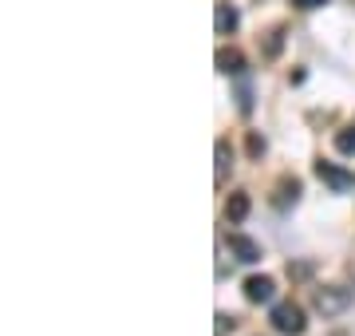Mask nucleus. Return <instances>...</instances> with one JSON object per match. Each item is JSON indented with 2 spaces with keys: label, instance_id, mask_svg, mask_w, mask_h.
Listing matches in <instances>:
<instances>
[{
  "label": "nucleus",
  "instance_id": "nucleus-1",
  "mask_svg": "<svg viewBox=\"0 0 355 336\" xmlns=\"http://www.w3.org/2000/svg\"><path fill=\"white\" fill-rule=\"evenodd\" d=\"M312 305H316L320 317H343V312L355 305V293L347 285H324V289H316Z\"/></svg>",
  "mask_w": 355,
  "mask_h": 336
},
{
  "label": "nucleus",
  "instance_id": "nucleus-2",
  "mask_svg": "<svg viewBox=\"0 0 355 336\" xmlns=\"http://www.w3.org/2000/svg\"><path fill=\"white\" fill-rule=\"evenodd\" d=\"M268 324H272L280 336H300V333L308 328L304 309H300L296 301H280V305H272V312H268Z\"/></svg>",
  "mask_w": 355,
  "mask_h": 336
},
{
  "label": "nucleus",
  "instance_id": "nucleus-3",
  "mask_svg": "<svg viewBox=\"0 0 355 336\" xmlns=\"http://www.w3.org/2000/svg\"><path fill=\"white\" fill-rule=\"evenodd\" d=\"M316 178L324 182L328 190H336V194H347V190L355 186V174H347V170L336 167V162H324V158L316 162Z\"/></svg>",
  "mask_w": 355,
  "mask_h": 336
},
{
  "label": "nucleus",
  "instance_id": "nucleus-4",
  "mask_svg": "<svg viewBox=\"0 0 355 336\" xmlns=\"http://www.w3.org/2000/svg\"><path fill=\"white\" fill-rule=\"evenodd\" d=\"M241 293H245V301L249 305H268L272 301V293H277V281L272 277H245V285H241Z\"/></svg>",
  "mask_w": 355,
  "mask_h": 336
},
{
  "label": "nucleus",
  "instance_id": "nucleus-5",
  "mask_svg": "<svg viewBox=\"0 0 355 336\" xmlns=\"http://www.w3.org/2000/svg\"><path fill=\"white\" fill-rule=\"evenodd\" d=\"M225 246L233 249V258L241 261V265H253V261H261V246H257L253 237H245V233H229Z\"/></svg>",
  "mask_w": 355,
  "mask_h": 336
},
{
  "label": "nucleus",
  "instance_id": "nucleus-6",
  "mask_svg": "<svg viewBox=\"0 0 355 336\" xmlns=\"http://www.w3.org/2000/svg\"><path fill=\"white\" fill-rule=\"evenodd\" d=\"M214 182L217 186H225V178H229V170H233V146H229V139H217L214 142Z\"/></svg>",
  "mask_w": 355,
  "mask_h": 336
},
{
  "label": "nucleus",
  "instance_id": "nucleus-7",
  "mask_svg": "<svg viewBox=\"0 0 355 336\" xmlns=\"http://www.w3.org/2000/svg\"><path fill=\"white\" fill-rule=\"evenodd\" d=\"M296 202H300V178H288V174H284V178L277 182V190H272V206L288 210V206H296Z\"/></svg>",
  "mask_w": 355,
  "mask_h": 336
},
{
  "label": "nucleus",
  "instance_id": "nucleus-8",
  "mask_svg": "<svg viewBox=\"0 0 355 336\" xmlns=\"http://www.w3.org/2000/svg\"><path fill=\"white\" fill-rule=\"evenodd\" d=\"M214 64H217L221 76H241V72H245V56L237 52V48H217Z\"/></svg>",
  "mask_w": 355,
  "mask_h": 336
},
{
  "label": "nucleus",
  "instance_id": "nucleus-9",
  "mask_svg": "<svg viewBox=\"0 0 355 336\" xmlns=\"http://www.w3.org/2000/svg\"><path fill=\"white\" fill-rule=\"evenodd\" d=\"M237 24H241V16H237V8H233V4H217V8H214L217 36H233V32H237Z\"/></svg>",
  "mask_w": 355,
  "mask_h": 336
},
{
  "label": "nucleus",
  "instance_id": "nucleus-10",
  "mask_svg": "<svg viewBox=\"0 0 355 336\" xmlns=\"http://www.w3.org/2000/svg\"><path fill=\"white\" fill-rule=\"evenodd\" d=\"M225 218H229V221H245V218H249V194H229Z\"/></svg>",
  "mask_w": 355,
  "mask_h": 336
},
{
  "label": "nucleus",
  "instance_id": "nucleus-11",
  "mask_svg": "<svg viewBox=\"0 0 355 336\" xmlns=\"http://www.w3.org/2000/svg\"><path fill=\"white\" fill-rule=\"evenodd\" d=\"M336 151H340V155H355V123L336 131Z\"/></svg>",
  "mask_w": 355,
  "mask_h": 336
},
{
  "label": "nucleus",
  "instance_id": "nucleus-12",
  "mask_svg": "<svg viewBox=\"0 0 355 336\" xmlns=\"http://www.w3.org/2000/svg\"><path fill=\"white\" fill-rule=\"evenodd\" d=\"M280 48H284V28H272L265 40V56L272 60V56H280Z\"/></svg>",
  "mask_w": 355,
  "mask_h": 336
},
{
  "label": "nucleus",
  "instance_id": "nucleus-13",
  "mask_svg": "<svg viewBox=\"0 0 355 336\" xmlns=\"http://www.w3.org/2000/svg\"><path fill=\"white\" fill-rule=\"evenodd\" d=\"M237 107H241V115L253 111V91H249V83H241V91H237Z\"/></svg>",
  "mask_w": 355,
  "mask_h": 336
},
{
  "label": "nucleus",
  "instance_id": "nucleus-14",
  "mask_svg": "<svg viewBox=\"0 0 355 336\" xmlns=\"http://www.w3.org/2000/svg\"><path fill=\"white\" fill-rule=\"evenodd\" d=\"M245 146H249V155H253V158H261V155H265V139H261L257 131L249 135V142H245Z\"/></svg>",
  "mask_w": 355,
  "mask_h": 336
},
{
  "label": "nucleus",
  "instance_id": "nucleus-15",
  "mask_svg": "<svg viewBox=\"0 0 355 336\" xmlns=\"http://www.w3.org/2000/svg\"><path fill=\"white\" fill-rule=\"evenodd\" d=\"M233 324H237V321H233L229 312H217V336H225L229 328H233Z\"/></svg>",
  "mask_w": 355,
  "mask_h": 336
},
{
  "label": "nucleus",
  "instance_id": "nucleus-16",
  "mask_svg": "<svg viewBox=\"0 0 355 336\" xmlns=\"http://www.w3.org/2000/svg\"><path fill=\"white\" fill-rule=\"evenodd\" d=\"M296 8H304V12H312V8H324V4H331V0H292Z\"/></svg>",
  "mask_w": 355,
  "mask_h": 336
},
{
  "label": "nucleus",
  "instance_id": "nucleus-17",
  "mask_svg": "<svg viewBox=\"0 0 355 336\" xmlns=\"http://www.w3.org/2000/svg\"><path fill=\"white\" fill-rule=\"evenodd\" d=\"M352 277H355V261H352Z\"/></svg>",
  "mask_w": 355,
  "mask_h": 336
},
{
  "label": "nucleus",
  "instance_id": "nucleus-18",
  "mask_svg": "<svg viewBox=\"0 0 355 336\" xmlns=\"http://www.w3.org/2000/svg\"><path fill=\"white\" fill-rule=\"evenodd\" d=\"M336 336H347V333H336Z\"/></svg>",
  "mask_w": 355,
  "mask_h": 336
}]
</instances>
